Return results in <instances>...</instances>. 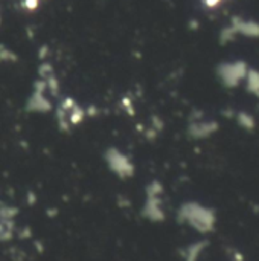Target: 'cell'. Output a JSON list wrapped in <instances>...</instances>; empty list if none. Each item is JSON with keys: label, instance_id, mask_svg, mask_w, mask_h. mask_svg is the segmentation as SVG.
<instances>
[{"label": "cell", "instance_id": "6da1fadb", "mask_svg": "<svg viewBox=\"0 0 259 261\" xmlns=\"http://www.w3.org/2000/svg\"><path fill=\"white\" fill-rule=\"evenodd\" d=\"M247 72H249V66L243 60L224 61L217 67V76L221 81V84L227 89H235L241 83H244Z\"/></svg>", "mask_w": 259, "mask_h": 261}, {"label": "cell", "instance_id": "7a4b0ae2", "mask_svg": "<svg viewBox=\"0 0 259 261\" xmlns=\"http://www.w3.org/2000/svg\"><path fill=\"white\" fill-rule=\"evenodd\" d=\"M182 219L189 222L195 229H198L200 232H209L214 228L215 223V214L208 210L203 208L197 203H188L182 208L180 213Z\"/></svg>", "mask_w": 259, "mask_h": 261}, {"label": "cell", "instance_id": "277c9868", "mask_svg": "<svg viewBox=\"0 0 259 261\" xmlns=\"http://www.w3.org/2000/svg\"><path fill=\"white\" fill-rule=\"evenodd\" d=\"M218 130V122L215 121H198L189 127V135L195 139H206L217 133Z\"/></svg>", "mask_w": 259, "mask_h": 261}, {"label": "cell", "instance_id": "9c48e42d", "mask_svg": "<svg viewBox=\"0 0 259 261\" xmlns=\"http://www.w3.org/2000/svg\"><path fill=\"white\" fill-rule=\"evenodd\" d=\"M38 5V0H24V6L27 9H34Z\"/></svg>", "mask_w": 259, "mask_h": 261}, {"label": "cell", "instance_id": "8992f818", "mask_svg": "<svg viewBox=\"0 0 259 261\" xmlns=\"http://www.w3.org/2000/svg\"><path fill=\"white\" fill-rule=\"evenodd\" d=\"M235 118H237V122L241 128H244L247 132H253L256 128V119L253 115H250L247 112H238Z\"/></svg>", "mask_w": 259, "mask_h": 261}, {"label": "cell", "instance_id": "5b68a950", "mask_svg": "<svg viewBox=\"0 0 259 261\" xmlns=\"http://www.w3.org/2000/svg\"><path fill=\"white\" fill-rule=\"evenodd\" d=\"M244 84H246V90L259 98V70L258 69H253V67H249V72L246 75V80H244Z\"/></svg>", "mask_w": 259, "mask_h": 261}, {"label": "cell", "instance_id": "3957f363", "mask_svg": "<svg viewBox=\"0 0 259 261\" xmlns=\"http://www.w3.org/2000/svg\"><path fill=\"white\" fill-rule=\"evenodd\" d=\"M231 24L237 31L238 35L247 38H259V23L255 20H246L241 17H234Z\"/></svg>", "mask_w": 259, "mask_h": 261}, {"label": "cell", "instance_id": "52a82bcc", "mask_svg": "<svg viewBox=\"0 0 259 261\" xmlns=\"http://www.w3.org/2000/svg\"><path fill=\"white\" fill-rule=\"evenodd\" d=\"M237 37H238L237 31L234 29V26H232V24H229L227 28H224V29L221 31V34H220V41H221L223 44H227V43L234 41Z\"/></svg>", "mask_w": 259, "mask_h": 261}, {"label": "cell", "instance_id": "ba28073f", "mask_svg": "<svg viewBox=\"0 0 259 261\" xmlns=\"http://www.w3.org/2000/svg\"><path fill=\"white\" fill-rule=\"evenodd\" d=\"M205 2V6H208V8H217L223 0H203Z\"/></svg>", "mask_w": 259, "mask_h": 261}]
</instances>
